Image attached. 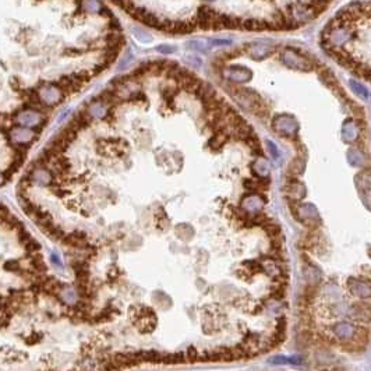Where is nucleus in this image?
<instances>
[{
	"label": "nucleus",
	"mask_w": 371,
	"mask_h": 371,
	"mask_svg": "<svg viewBox=\"0 0 371 371\" xmlns=\"http://www.w3.org/2000/svg\"><path fill=\"white\" fill-rule=\"evenodd\" d=\"M304 165L306 164H304V161L301 158L293 159L292 162H290V166H289V173L293 174V176H299V174L303 173V170L306 167Z\"/></svg>",
	"instance_id": "nucleus-28"
},
{
	"label": "nucleus",
	"mask_w": 371,
	"mask_h": 371,
	"mask_svg": "<svg viewBox=\"0 0 371 371\" xmlns=\"http://www.w3.org/2000/svg\"><path fill=\"white\" fill-rule=\"evenodd\" d=\"M131 16H134L137 20H140L142 24L148 25V27H152V28H157L161 31V27H162V21L159 20L158 17L155 16L154 13H150L147 11L145 8H137L134 7L131 11H130Z\"/></svg>",
	"instance_id": "nucleus-8"
},
{
	"label": "nucleus",
	"mask_w": 371,
	"mask_h": 371,
	"mask_svg": "<svg viewBox=\"0 0 371 371\" xmlns=\"http://www.w3.org/2000/svg\"><path fill=\"white\" fill-rule=\"evenodd\" d=\"M42 284V292L50 293V294H59L62 292L64 286L60 284V281H57L55 278H47L45 281H41Z\"/></svg>",
	"instance_id": "nucleus-19"
},
{
	"label": "nucleus",
	"mask_w": 371,
	"mask_h": 371,
	"mask_svg": "<svg viewBox=\"0 0 371 371\" xmlns=\"http://www.w3.org/2000/svg\"><path fill=\"white\" fill-rule=\"evenodd\" d=\"M245 142L247 144V147L250 148V151L253 152L254 155H257V157H262V150H261L260 141H258L257 135L251 134Z\"/></svg>",
	"instance_id": "nucleus-27"
},
{
	"label": "nucleus",
	"mask_w": 371,
	"mask_h": 371,
	"mask_svg": "<svg viewBox=\"0 0 371 371\" xmlns=\"http://www.w3.org/2000/svg\"><path fill=\"white\" fill-rule=\"evenodd\" d=\"M225 89L247 112H251V113H254L258 118H264L268 113L267 106L261 101V96L255 91H253V89L239 87L237 84H235V85L226 84Z\"/></svg>",
	"instance_id": "nucleus-1"
},
{
	"label": "nucleus",
	"mask_w": 371,
	"mask_h": 371,
	"mask_svg": "<svg viewBox=\"0 0 371 371\" xmlns=\"http://www.w3.org/2000/svg\"><path fill=\"white\" fill-rule=\"evenodd\" d=\"M4 180H6V179H4V176H3V174H0V184L4 182Z\"/></svg>",
	"instance_id": "nucleus-42"
},
{
	"label": "nucleus",
	"mask_w": 371,
	"mask_h": 371,
	"mask_svg": "<svg viewBox=\"0 0 371 371\" xmlns=\"http://www.w3.org/2000/svg\"><path fill=\"white\" fill-rule=\"evenodd\" d=\"M32 183L38 184V186H49L52 183V173L50 170L46 167H41V166H35L32 169L31 176H30Z\"/></svg>",
	"instance_id": "nucleus-9"
},
{
	"label": "nucleus",
	"mask_w": 371,
	"mask_h": 371,
	"mask_svg": "<svg viewBox=\"0 0 371 371\" xmlns=\"http://www.w3.org/2000/svg\"><path fill=\"white\" fill-rule=\"evenodd\" d=\"M348 161L349 164L356 167H360L364 165V154L363 151L359 148H350L348 151Z\"/></svg>",
	"instance_id": "nucleus-24"
},
{
	"label": "nucleus",
	"mask_w": 371,
	"mask_h": 371,
	"mask_svg": "<svg viewBox=\"0 0 371 371\" xmlns=\"http://www.w3.org/2000/svg\"><path fill=\"white\" fill-rule=\"evenodd\" d=\"M286 193L290 196V200L297 201L306 196V187L299 180H290L286 186Z\"/></svg>",
	"instance_id": "nucleus-16"
},
{
	"label": "nucleus",
	"mask_w": 371,
	"mask_h": 371,
	"mask_svg": "<svg viewBox=\"0 0 371 371\" xmlns=\"http://www.w3.org/2000/svg\"><path fill=\"white\" fill-rule=\"evenodd\" d=\"M50 258L53 261V264H56L59 268H62V261H60V257H59V254L57 253H52L50 254Z\"/></svg>",
	"instance_id": "nucleus-41"
},
{
	"label": "nucleus",
	"mask_w": 371,
	"mask_h": 371,
	"mask_svg": "<svg viewBox=\"0 0 371 371\" xmlns=\"http://www.w3.org/2000/svg\"><path fill=\"white\" fill-rule=\"evenodd\" d=\"M81 6L88 13H99L101 7H102L101 3H99V0H82Z\"/></svg>",
	"instance_id": "nucleus-29"
},
{
	"label": "nucleus",
	"mask_w": 371,
	"mask_h": 371,
	"mask_svg": "<svg viewBox=\"0 0 371 371\" xmlns=\"http://www.w3.org/2000/svg\"><path fill=\"white\" fill-rule=\"evenodd\" d=\"M218 17H219V13H216L212 8L203 6L198 8L196 23L201 30H213V25Z\"/></svg>",
	"instance_id": "nucleus-6"
},
{
	"label": "nucleus",
	"mask_w": 371,
	"mask_h": 371,
	"mask_svg": "<svg viewBox=\"0 0 371 371\" xmlns=\"http://www.w3.org/2000/svg\"><path fill=\"white\" fill-rule=\"evenodd\" d=\"M348 105L350 106V112L355 116L356 120H364L366 112H364L363 106H360V105H357L355 102H350V101H348Z\"/></svg>",
	"instance_id": "nucleus-34"
},
{
	"label": "nucleus",
	"mask_w": 371,
	"mask_h": 371,
	"mask_svg": "<svg viewBox=\"0 0 371 371\" xmlns=\"http://www.w3.org/2000/svg\"><path fill=\"white\" fill-rule=\"evenodd\" d=\"M262 204L264 201L261 200L260 196H255V194H250V196H246L242 201V208L247 211V212H260V209L262 208Z\"/></svg>",
	"instance_id": "nucleus-14"
},
{
	"label": "nucleus",
	"mask_w": 371,
	"mask_h": 371,
	"mask_svg": "<svg viewBox=\"0 0 371 371\" xmlns=\"http://www.w3.org/2000/svg\"><path fill=\"white\" fill-rule=\"evenodd\" d=\"M87 112L92 119H102L108 113V106L101 101H96V102H92L88 106Z\"/></svg>",
	"instance_id": "nucleus-21"
},
{
	"label": "nucleus",
	"mask_w": 371,
	"mask_h": 371,
	"mask_svg": "<svg viewBox=\"0 0 371 371\" xmlns=\"http://www.w3.org/2000/svg\"><path fill=\"white\" fill-rule=\"evenodd\" d=\"M186 62L190 64V66H194V67H200L203 62H201V59L196 55H189L186 56Z\"/></svg>",
	"instance_id": "nucleus-37"
},
{
	"label": "nucleus",
	"mask_w": 371,
	"mask_h": 371,
	"mask_svg": "<svg viewBox=\"0 0 371 371\" xmlns=\"http://www.w3.org/2000/svg\"><path fill=\"white\" fill-rule=\"evenodd\" d=\"M272 47L268 46V45H264V43H253L248 47V53H250V57H253L254 60H262V59H267L271 53H272Z\"/></svg>",
	"instance_id": "nucleus-13"
},
{
	"label": "nucleus",
	"mask_w": 371,
	"mask_h": 371,
	"mask_svg": "<svg viewBox=\"0 0 371 371\" xmlns=\"http://www.w3.org/2000/svg\"><path fill=\"white\" fill-rule=\"evenodd\" d=\"M242 28L248 30V31H264L268 30L269 25L265 20H258V18H246L242 21Z\"/></svg>",
	"instance_id": "nucleus-18"
},
{
	"label": "nucleus",
	"mask_w": 371,
	"mask_h": 371,
	"mask_svg": "<svg viewBox=\"0 0 371 371\" xmlns=\"http://www.w3.org/2000/svg\"><path fill=\"white\" fill-rule=\"evenodd\" d=\"M183 362H186L183 353H172V355H166L162 357V363L166 364H180Z\"/></svg>",
	"instance_id": "nucleus-33"
},
{
	"label": "nucleus",
	"mask_w": 371,
	"mask_h": 371,
	"mask_svg": "<svg viewBox=\"0 0 371 371\" xmlns=\"http://www.w3.org/2000/svg\"><path fill=\"white\" fill-rule=\"evenodd\" d=\"M349 87L350 89L355 92L360 99H364V101H371V94L370 91H369V88H366L363 84H360L359 81H356V80H350L349 81Z\"/></svg>",
	"instance_id": "nucleus-22"
},
{
	"label": "nucleus",
	"mask_w": 371,
	"mask_h": 371,
	"mask_svg": "<svg viewBox=\"0 0 371 371\" xmlns=\"http://www.w3.org/2000/svg\"><path fill=\"white\" fill-rule=\"evenodd\" d=\"M34 133L28 127H16L10 131V138L16 144H27L32 141Z\"/></svg>",
	"instance_id": "nucleus-12"
},
{
	"label": "nucleus",
	"mask_w": 371,
	"mask_h": 371,
	"mask_svg": "<svg viewBox=\"0 0 371 371\" xmlns=\"http://www.w3.org/2000/svg\"><path fill=\"white\" fill-rule=\"evenodd\" d=\"M38 95H40L41 101L45 103V105L52 106V105H57V103H60L63 101L64 92L57 85L45 84L43 87L40 88Z\"/></svg>",
	"instance_id": "nucleus-4"
},
{
	"label": "nucleus",
	"mask_w": 371,
	"mask_h": 371,
	"mask_svg": "<svg viewBox=\"0 0 371 371\" xmlns=\"http://www.w3.org/2000/svg\"><path fill=\"white\" fill-rule=\"evenodd\" d=\"M330 1H331V0H313V1L310 3V6L313 8L314 14L318 16V14H321L324 10H327V7L330 6Z\"/></svg>",
	"instance_id": "nucleus-31"
},
{
	"label": "nucleus",
	"mask_w": 371,
	"mask_h": 371,
	"mask_svg": "<svg viewBox=\"0 0 371 371\" xmlns=\"http://www.w3.org/2000/svg\"><path fill=\"white\" fill-rule=\"evenodd\" d=\"M200 359V353L196 348H189L186 350V355H184V360L189 362V363H194V362H198Z\"/></svg>",
	"instance_id": "nucleus-35"
},
{
	"label": "nucleus",
	"mask_w": 371,
	"mask_h": 371,
	"mask_svg": "<svg viewBox=\"0 0 371 371\" xmlns=\"http://www.w3.org/2000/svg\"><path fill=\"white\" fill-rule=\"evenodd\" d=\"M6 268L10 269V271H13V272H17V271H21L20 269V264H18V261H10V262H6V265H4Z\"/></svg>",
	"instance_id": "nucleus-40"
},
{
	"label": "nucleus",
	"mask_w": 371,
	"mask_h": 371,
	"mask_svg": "<svg viewBox=\"0 0 371 371\" xmlns=\"http://www.w3.org/2000/svg\"><path fill=\"white\" fill-rule=\"evenodd\" d=\"M62 300L66 303V304H77V290L71 289V288H63L62 292L59 293Z\"/></svg>",
	"instance_id": "nucleus-26"
},
{
	"label": "nucleus",
	"mask_w": 371,
	"mask_h": 371,
	"mask_svg": "<svg viewBox=\"0 0 371 371\" xmlns=\"http://www.w3.org/2000/svg\"><path fill=\"white\" fill-rule=\"evenodd\" d=\"M64 243L71 246V247H77V248H85L88 246L87 236L81 232H74L69 236L64 237Z\"/></svg>",
	"instance_id": "nucleus-17"
},
{
	"label": "nucleus",
	"mask_w": 371,
	"mask_h": 371,
	"mask_svg": "<svg viewBox=\"0 0 371 371\" xmlns=\"http://www.w3.org/2000/svg\"><path fill=\"white\" fill-rule=\"evenodd\" d=\"M282 62H284L285 66H288L289 69H293V70L297 71L310 73V71H313V69H314V66H313V63H311L310 60H307L304 56L293 52L290 49L285 50L284 53H282Z\"/></svg>",
	"instance_id": "nucleus-3"
},
{
	"label": "nucleus",
	"mask_w": 371,
	"mask_h": 371,
	"mask_svg": "<svg viewBox=\"0 0 371 371\" xmlns=\"http://www.w3.org/2000/svg\"><path fill=\"white\" fill-rule=\"evenodd\" d=\"M253 172L258 177H267L269 173V166L267 159L264 158V157H258V158L255 159V162L253 164Z\"/></svg>",
	"instance_id": "nucleus-23"
},
{
	"label": "nucleus",
	"mask_w": 371,
	"mask_h": 371,
	"mask_svg": "<svg viewBox=\"0 0 371 371\" xmlns=\"http://www.w3.org/2000/svg\"><path fill=\"white\" fill-rule=\"evenodd\" d=\"M353 37V31H352V27H346V25H335L332 28L330 34L327 35V40L328 42L333 45V46H339L342 43L348 42V41L352 40Z\"/></svg>",
	"instance_id": "nucleus-5"
},
{
	"label": "nucleus",
	"mask_w": 371,
	"mask_h": 371,
	"mask_svg": "<svg viewBox=\"0 0 371 371\" xmlns=\"http://www.w3.org/2000/svg\"><path fill=\"white\" fill-rule=\"evenodd\" d=\"M187 49L190 50H196V52H208L211 49V42L206 40H193L187 42Z\"/></svg>",
	"instance_id": "nucleus-25"
},
{
	"label": "nucleus",
	"mask_w": 371,
	"mask_h": 371,
	"mask_svg": "<svg viewBox=\"0 0 371 371\" xmlns=\"http://www.w3.org/2000/svg\"><path fill=\"white\" fill-rule=\"evenodd\" d=\"M228 140H229V133L226 130H222V131H215V134L212 135V138L209 140L208 144L212 150L218 151L228 142Z\"/></svg>",
	"instance_id": "nucleus-20"
},
{
	"label": "nucleus",
	"mask_w": 371,
	"mask_h": 371,
	"mask_svg": "<svg viewBox=\"0 0 371 371\" xmlns=\"http://www.w3.org/2000/svg\"><path fill=\"white\" fill-rule=\"evenodd\" d=\"M229 130H230L229 134L233 135L236 140H242V141H246L250 135L254 134L253 130H251V127H250V124H248L246 120H243V119H242L237 124H235L233 127H230Z\"/></svg>",
	"instance_id": "nucleus-11"
},
{
	"label": "nucleus",
	"mask_w": 371,
	"mask_h": 371,
	"mask_svg": "<svg viewBox=\"0 0 371 371\" xmlns=\"http://www.w3.org/2000/svg\"><path fill=\"white\" fill-rule=\"evenodd\" d=\"M133 60H134V53L131 52V50H126L124 52V55L122 56V59H120V63L118 66V70H124L127 69L130 64L133 63Z\"/></svg>",
	"instance_id": "nucleus-32"
},
{
	"label": "nucleus",
	"mask_w": 371,
	"mask_h": 371,
	"mask_svg": "<svg viewBox=\"0 0 371 371\" xmlns=\"http://www.w3.org/2000/svg\"><path fill=\"white\" fill-rule=\"evenodd\" d=\"M274 131L286 138H294L299 131V123L297 120L290 115H279L272 122Z\"/></svg>",
	"instance_id": "nucleus-2"
},
{
	"label": "nucleus",
	"mask_w": 371,
	"mask_h": 371,
	"mask_svg": "<svg viewBox=\"0 0 371 371\" xmlns=\"http://www.w3.org/2000/svg\"><path fill=\"white\" fill-rule=\"evenodd\" d=\"M267 145H268V150H269V152H271V155H272V158L274 159L279 158V151H278L275 142L269 141L268 140V141H267Z\"/></svg>",
	"instance_id": "nucleus-38"
},
{
	"label": "nucleus",
	"mask_w": 371,
	"mask_h": 371,
	"mask_svg": "<svg viewBox=\"0 0 371 371\" xmlns=\"http://www.w3.org/2000/svg\"><path fill=\"white\" fill-rule=\"evenodd\" d=\"M155 50L159 52L161 55H172L176 52V47L169 46V45H159V46L155 47Z\"/></svg>",
	"instance_id": "nucleus-36"
},
{
	"label": "nucleus",
	"mask_w": 371,
	"mask_h": 371,
	"mask_svg": "<svg viewBox=\"0 0 371 371\" xmlns=\"http://www.w3.org/2000/svg\"><path fill=\"white\" fill-rule=\"evenodd\" d=\"M342 138L346 142H355L359 138V126L353 120H346L342 126Z\"/></svg>",
	"instance_id": "nucleus-15"
},
{
	"label": "nucleus",
	"mask_w": 371,
	"mask_h": 371,
	"mask_svg": "<svg viewBox=\"0 0 371 371\" xmlns=\"http://www.w3.org/2000/svg\"><path fill=\"white\" fill-rule=\"evenodd\" d=\"M42 120V116L41 113H38L37 111H25L18 113L17 116V123L21 124L24 127H34L38 126Z\"/></svg>",
	"instance_id": "nucleus-10"
},
{
	"label": "nucleus",
	"mask_w": 371,
	"mask_h": 371,
	"mask_svg": "<svg viewBox=\"0 0 371 371\" xmlns=\"http://www.w3.org/2000/svg\"><path fill=\"white\" fill-rule=\"evenodd\" d=\"M131 32L134 35L137 41H140L141 43H150L152 42V37H151L148 32H145L142 28H138V27H133L131 28Z\"/></svg>",
	"instance_id": "nucleus-30"
},
{
	"label": "nucleus",
	"mask_w": 371,
	"mask_h": 371,
	"mask_svg": "<svg viewBox=\"0 0 371 371\" xmlns=\"http://www.w3.org/2000/svg\"><path fill=\"white\" fill-rule=\"evenodd\" d=\"M223 76H225V79L233 81L235 84H243V82H247L251 80L253 73L242 66H232V67H228L223 70Z\"/></svg>",
	"instance_id": "nucleus-7"
},
{
	"label": "nucleus",
	"mask_w": 371,
	"mask_h": 371,
	"mask_svg": "<svg viewBox=\"0 0 371 371\" xmlns=\"http://www.w3.org/2000/svg\"><path fill=\"white\" fill-rule=\"evenodd\" d=\"M209 42H211V45H212V46H225V45H229V43H232V41L230 40H219V38L209 41Z\"/></svg>",
	"instance_id": "nucleus-39"
}]
</instances>
